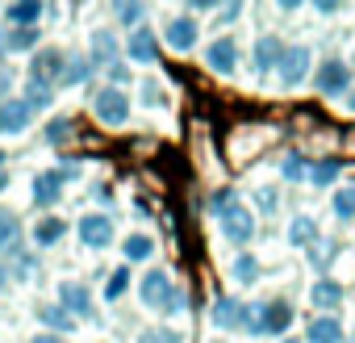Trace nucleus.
Here are the masks:
<instances>
[{"mask_svg": "<svg viewBox=\"0 0 355 343\" xmlns=\"http://www.w3.org/2000/svg\"><path fill=\"white\" fill-rule=\"evenodd\" d=\"M288 326H293V306L284 297H272V301H259V306L243 310V331L247 335H284Z\"/></svg>", "mask_w": 355, "mask_h": 343, "instance_id": "nucleus-1", "label": "nucleus"}, {"mask_svg": "<svg viewBox=\"0 0 355 343\" xmlns=\"http://www.w3.org/2000/svg\"><path fill=\"white\" fill-rule=\"evenodd\" d=\"M142 306L155 314H180L184 310V293L171 285L167 272H146L142 276Z\"/></svg>", "mask_w": 355, "mask_h": 343, "instance_id": "nucleus-2", "label": "nucleus"}, {"mask_svg": "<svg viewBox=\"0 0 355 343\" xmlns=\"http://www.w3.org/2000/svg\"><path fill=\"white\" fill-rule=\"evenodd\" d=\"M92 113H96L105 126H125V117H130V97H125L121 88H101V92L92 97Z\"/></svg>", "mask_w": 355, "mask_h": 343, "instance_id": "nucleus-3", "label": "nucleus"}, {"mask_svg": "<svg viewBox=\"0 0 355 343\" xmlns=\"http://www.w3.org/2000/svg\"><path fill=\"white\" fill-rule=\"evenodd\" d=\"M218 222H222V235L230 239V243H251L255 239V214L247 210V206H226L222 214H218Z\"/></svg>", "mask_w": 355, "mask_h": 343, "instance_id": "nucleus-4", "label": "nucleus"}, {"mask_svg": "<svg viewBox=\"0 0 355 343\" xmlns=\"http://www.w3.org/2000/svg\"><path fill=\"white\" fill-rule=\"evenodd\" d=\"M205 67L218 72V76H234V67H239V47H234V38H218V42H209V51H205Z\"/></svg>", "mask_w": 355, "mask_h": 343, "instance_id": "nucleus-5", "label": "nucleus"}, {"mask_svg": "<svg viewBox=\"0 0 355 343\" xmlns=\"http://www.w3.org/2000/svg\"><path fill=\"white\" fill-rule=\"evenodd\" d=\"M343 88H351L347 63H343V59H326V63L318 67V92H322V97H338Z\"/></svg>", "mask_w": 355, "mask_h": 343, "instance_id": "nucleus-6", "label": "nucleus"}, {"mask_svg": "<svg viewBox=\"0 0 355 343\" xmlns=\"http://www.w3.org/2000/svg\"><path fill=\"white\" fill-rule=\"evenodd\" d=\"M59 306H63L71 318H92V293H88L80 281H63V285H59Z\"/></svg>", "mask_w": 355, "mask_h": 343, "instance_id": "nucleus-7", "label": "nucleus"}, {"mask_svg": "<svg viewBox=\"0 0 355 343\" xmlns=\"http://www.w3.org/2000/svg\"><path fill=\"white\" fill-rule=\"evenodd\" d=\"M63 63H67V55L63 51H38L34 59H30V80H38V84H59V76H63Z\"/></svg>", "mask_w": 355, "mask_h": 343, "instance_id": "nucleus-8", "label": "nucleus"}, {"mask_svg": "<svg viewBox=\"0 0 355 343\" xmlns=\"http://www.w3.org/2000/svg\"><path fill=\"white\" fill-rule=\"evenodd\" d=\"M80 239H84V247H109L113 243V222L105 218V214H88V218H80Z\"/></svg>", "mask_w": 355, "mask_h": 343, "instance_id": "nucleus-9", "label": "nucleus"}, {"mask_svg": "<svg viewBox=\"0 0 355 343\" xmlns=\"http://www.w3.org/2000/svg\"><path fill=\"white\" fill-rule=\"evenodd\" d=\"M243 301L239 297H218L214 301V310H209V322L218 326V331H243Z\"/></svg>", "mask_w": 355, "mask_h": 343, "instance_id": "nucleus-10", "label": "nucleus"}, {"mask_svg": "<svg viewBox=\"0 0 355 343\" xmlns=\"http://www.w3.org/2000/svg\"><path fill=\"white\" fill-rule=\"evenodd\" d=\"M305 72H309V51H305V47L284 51V59H280V84H284V88H297V84L305 80Z\"/></svg>", "mask_w": 355, "mask_h": 343, "instance_id": "nucleus-11", "label": "nucleus"}, {"mask_svg": "<svg viewBox=\"0 0 355 343\" xmlns=\"http://www.w3.org/2000/svg\"><path fill=\"white\" fill-rule=\"evenodd\" d=\"M30 117H34V109L26 101H5L0 105V134H21L30 126Z\"/></svg>", "mask_w": 355, "mask_h": 343, "instance_id": "nucleus-12", "label": "nucleus"}, {"mask_svg": "<svg viewBox=\"0 0 355 343\" xmlns=\"http://www.w3.org/2000/svg\"><path fill=\"white\" fill-rule=\"evenodd\" d=\"M197 34H201V30H197L193 17H171V22H167V42H171L175 51H193V47H197Z\"/></svg>", "mask_w": 355, "mask_h": 343, "instance_id": "nucleus-13", "label": "nucleus"}, {"mask_svg": "<svg viewBox=\"0 0 355 343\" xmlns=\"http://www.w3.org/2000/svg\"><path fill=\"white\" fill-rule=\"evenodd\" d=\"M305 339H309V343H343V322H338L334 314H318V318L309 322Z\"/></svg>", "mask_w": 355, "mask_h": 343, "instance_id": "nucleus-14", "label": "nucleus"}, {"mask_svg": "<svg viewBox=\"0 0 355 343\" xmlns=\"http://www.w3.org/2000/svg\"><path fill=\"white\" fill-rule=\"evenodd\" d=\"M125 51H130V59H134V63H155V59H159V42H155V34H150L146 26H142V30H134V38H130V47H125Z\"/></svg>", "mask_w": 355, "mask_h": 343, "instance_id": "nucleus-15", "label": "nucleus"}, {"mask_svg": "<svg viewBox=\"0 0 355 343\" xmlns=\"http://www.w3.org/2000/svg\"><path fill=\"white\" fill-rule=\"evenodd\" d=\"M9 22L21 30H34L42 22V0H13L9 5Z\"/></svg>", "mask_w": 355, "mask_h": 343, "instance_id": "nucleus-16", "label": "nucleus"}, {"mask_svg": "<svg viewBox=\"0 0 355 343\" xmlns=\"http://www.w3.org/2000/svg\"><path fill=\"white\" fill-rule=\"evenodd\" d=\"M63 193V176L59 172H42V176H34V201L38 206H55Z\"/></svg>", "mask_w": 355, "mask_h": 343, "instance_id": "nucleus-17", "label": "nucleus"}, {"mask_svg": "<svg viewBox=\"0 0 355 343\" xmlns=\"http://www.w3.org/2000/svg\"><path fill=\"white\" fill-rule=\"evenodd\" d=\"M280 59H284L280 38H259L255 42V72H272V67H280Z\"/></svg>", "mask_w": 355, "mask_h": 343, "instance_id": "nucleus-18", "label": "nucleus"}, {"mask_svg": "<svg viewBox=\"0 0 355 343\" xmlns=\"http://www.w3.org/2000/svg\"><path fill=\"white\" fill-rule=\"evenodd\" d=\"M38 318L51 326V335H67V331H76V318H71L63 306H38Z\"/></svg>", "mask_w": 355, "mask_h": 343, "instance_id": "nucleus-19", "label": "nucleus"}, {"mask_svg": "<svg viewBox=\"0 0 355 343\" xmlns=\"http://www.w3.org/2000/svg\"><path fill=\"white\" fill-rule=\"evenodd\" d=\"M309 297H313V306H318V310H338V301H343V289H338V281H318Z\"/></svg>", "mask_w": 355, "mask_h": 343, "instance_id": "nucleus-20", "label": "nucleus"}, {"mask_svg": "<svg viewBox=\"0 0 355 343\" xmlns=\"http://www.w3.org/2000/svg\"><path fill=\"white\" fill-rule=\"evenodd\" d=\"M63 235H67V226H63L59 218H42V222L34 226V243H38V247H55Z\"/></svg>", "mask_w": 355, "mask_h": 343, "instance_id": "nucleus-21", "label": "nucleus"}, {"mask_svg": "<svg viewBox=\"0 0 355 343\" xmlns=\"http://www.w3.org/2000/svg\"><path fill=\"white\" fill-rule=\"evenodd\" d=\"M121 251H125V260H134V264H138V260H150V256H155V239H150V235H130Z\"/></svg>", "mask_w": 355, "mask_h": 343, "instance_id": "nucleus-22", "label": "nucleus"}, {"mask_svg": "<svg viewBox=\"0 0 355 343\" xmlns=\"http://www.w3.org/2000/svg\"><path fill=\"white\" fill-rule=\"evenodd\" d=\"M313 239H318L313 218H293V226H288V243H293V247H305V243H313Z\"/></svg>", "mask_w": 355, "mask_h": 343, "instance_id": "nucleus-23", "label": "nucleus"}, {"mask_svg": "<svg viewBox=\"0 0 355 343\" xmlns=\"http://www.w3.org/2000/svg\"><path fill=\"white\" fill-rule=\"evenodd\" d=\"M230 272H234L239 285H255V281H259V260H255V256H239Z\"/></svg>", "mask_w": 355, "mask_h": 343, "instance_id": "nucleus-24", "label": "nucleus"}, {"mask_svg": "<svg viewBox=\"0 0 355 343\" xmlns=\"http://www.w3.org/2000/svg\"><path fill=\"white\" fill-rule=\"evenodd\" d=\"M338 172H343V163H338V159H318V163L309 167V181H313V185H330Z\"/></svg>", "mask_w": 355, "mask_h": 343, "instance_id": "nucleus-25", "label": "nucleus"}, {"mask_svg": "<svg viewBox=\"0 0 355 343\" xmlns=\"http://www.w3.org/2000/svg\"><path fill=\"white\" fill-rule=\"evenodd\" d=\"M113 13L121 26H138L142 22V0H113Z\"/></svg>", "mask_w": 355, "mask_h": 343, "instance_id": "nucleus-26", "label": "nucleus"}, {"mask_svg": "<svg viewBox=\"0 0 355 343\" xmlns=\"http://www.w3.org/2000/svg\"><path fill=\"white\" fill-rule=\"evenodd\" d=\"M334 218H338V222H351V218H355V185L334 193Z\"/></svg>", "mask_w": 355, "mask_h": 343, "instance_id": "nucleus-27", "label": "nucleus"}, {"mask_svg": "<svg viewBox=\"0 0 355 343\" xmlns=\"http://www.w3.org/2000/svg\"><path fill=\"white\" fill-rule=\"evenodd\" d=\"M125 289H130V268L121 264V268L109 276V285H105V297H109V301H121V297H125Z\"/></svg>", "mask_w": 355, "mask_h": 343, "instance_id": "nucleus-28", "label": "nucleus"}, {"mask_svg": "<svg viewBox=\"0 0 355 343\" xmlns=\"http://www.w3.org/2000/svg\"><path fill=\"white\" fill-rule=\"evenodd\" d=\"M92 47H96V63H109V59L117 55V42H113V34H105V30H96V34H92Z\"/></svg>", "mask_w": 355, "mask_h": 343, "instance_id": "nucleus-29", "label": "nucleus"}, {"mask_svg": "<svg viewBox=\"0 0 355 343\" xmlns=\"http://www.w3.org/2000/svg\"><path fill=\"white\" fill-rule=\"evenodd\" d=\"M17 239V218L13 214H0V247H9Z\"/></svg>", "mask_w": 355, "mask_h": 343, "instance_id": "nucleus-30", "label": "nucleus"}, {"mask_svg": "<svg viewBox=\"0 0 355 343\" xmlns=\"http://www.w3.org/2000/svg\"><path fill=\"white\" fill-rule=\"evenodd\" d=\"M284 176H288V181H301V176H309V167H305V159H301V155L284 159Z\"/></svg>", "mask_w": 355, "mask_h": 343, "instance_id": "nucleus-31", "label": "nucleus"}, {"mask_svg": "<svg viewBox=\"0 0 355 343\" xmlns=\"http://www.w3.org/2000/svg\"><path fill=\"white\" fill-rule=\"evenodd\" d=\"M138 343H180V331H146Z\"/></svg>", "mask_w": 355, "mask_h": 343, "instance_id": "nucleus-32", "label": "nucleus"}, {"mask_svg": "<svg viewBox=\"0 0 355 343\" xmlns=\"http://www.w3.org/2000/svg\"><path fill=\"white\" fill-rule=\"evenodd\" d=\"M313 5H318V13H338L347 0H313Z\"/></svg>", "mask_w": 355, "mask_h": 343, "instance_id": "nucleus-33", "label": "nucleus"}, {"mask_svg": "<svg viewBox=\"0 0 355 343\" xmlns=\"http://www.w3.org/2000/svg\"><path fill=\"white\" fill-rule=\"evenodd\" d=\"M255 201H259V210H276V193H259Z\"/></svg>", "mask_w": 355, "mask_h": 343, "instance_id": "nucleus-34", "label": "nucleus"}, {"mask_svg": "<svg viewBox=\"0 0 355 343\" xmlns=\"http://www.w3.org/2000/svg\"><path fill=\"white\" fill-rule=\"evenodd\" d=\"M30 343H63V339H59V335H34Z\"/></svg>", "mask_w": 355, "mask_h": 343, "instance_id": "nucleus-35", "label": "nucleus"}, {"mask_svg": "<svg viewBox=\"0 0 355 343\" xmlns=\"http://www.w3.org/2000/svg\"><path fill=\"white\" fill-rule=\"evenodd\" d=\"M189 5H193V9H214L218 0H189Z\"/></svg>", "mask_w": 355, "mask_h": 343, "instance_id": "nucleus-36", "label": "nucleus"}, {"mask_svg": "<svg viewBox=\"0 0 355 343\" xmlns=\"http://www.w3.org/2000/svg\"><path fill=\"white\" fill-rule=\"evenodd\" d=\"M301 5V0H280V9H297Z\"/></svg>", "mask_w": 355, "mask_h": 343, "instance_id": "nucleus-37", "label": "nucleus"}, {"mask_svg": "<svg viewBox=\"0 0 355 343\" xmlns=\"http://www.w3.org/2000/svg\"><path fill=\"white\" fill-rule=\"evenodd\" d=\"M347 109H351V113H355V92H351V97H347Z\"/></svg>", "mask_w": 355, "mask_h": 343, "instance_id": "nucleus-38", "label": "nucleus"}, {"mask_svg": "<svg viewBox=\"0 0 355 343\" xmlns=\"http://www.w3.org/2000/svg\"><path fill=\"white\" fill-rule=\"evenodd\" d=\"M0 172H5V151H0Z\"/></svg>", "mask_w": 355, "mask_h": 343, "instance_id": "nucleus-39", "label": "nucleus"}, {"mask_svg": "<svg viewBox=\"0 0 355 343\" xmlns=\"http://www.w3.org/2000/svg\"><path fill=\"white\" fill-rule=\"evenodd\" d=\"M280 343H301V339H280Z\"/></svg>", "mask_w": 355, "mask_h": 343, "instance_id": "nucleus-40", "label": "nucleus"}, {"mask_svg": "<svg viewBox=\"0 0 355 343\" xmlns=\"http://www.w3.org/2000/svg\"><path fill=\"white\" fill-rule=\"evenodd\" d=\"M0 189H5V172H0Z\"/></svg>", "mask_w": 355, "mask_h": 343, "instance_id": "nucleus-41", "label": "nucleus"}, {"mask_svg": "<svg viewBox=\"0 0 355 343\" xmlns=\"http://www.w3.org/2000/svg\"><path fill=\"white\" fill-rule=\"evenodd\" d=\"M0 289H5V272H0Z\"/></svg>", "mask_w": 355, "mask_h": 343, "instance_id": "nucleus-42", "label": "nucleus"}]
</instances>
